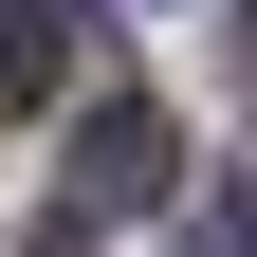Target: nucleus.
<instances>
[{
  "instance_id": "nucleus-1",
  "label": "nucleus",
  "mask_w": 257,
  "mask_h": 257,
  "mask_svg": "<svg viewBox=\"0 0 257 257\" xmlns=\"http://www.w3.org/2000/svg\"><path fill=\"white\" fill-rule=\"evenodd\" d=\"M184 184V128L147 110V92H92V128H74V220H128V202H166Z\"/></svg>"
},
{
  "instance_id": "nucleus-2",
  "label": "nucleus",
  "mask_w": 257,
  "mask_h": 257,
  "mask_svg": "<svg viewBox=\"0 0 257 257\" xmlns=\"http://www.w3.org/2000/svg\"><path fill=\"white\" fill-rule=\"evenodd\" d=\"M74 55H92V19H74V0H0V110H37Z\"/></svg>"
},
{
  "instance_id": "nucleus-3",
  "label": "nucleus",
  "mask_w": 257,
  "mask_h": 257,
  "mask_svg": "<svg viewBox=\"0 0 257 257\" xmlns=\"http://www.w3.org/2000/svg\"><path fill=\"white\" fill-rule=\"evenodd\" d=\"M184 257H257V202H220V220H202V239H184Z\"/></svg>"
},
{
  "instance_id": "nucleus-4",
  "label": "nucleus",
  "mask_w": 257,
  "mask_h": 257,
  "mask_svg": "<svg viewBox=\"0 0 257 257\" xmlns=\"http://www.w3.org/2000/svg\"><path fill=\"white\" fill-rule=\"evenodd\" d=\"M239 92H257V0H239Z\"/></svg>"
}]
</instances>
